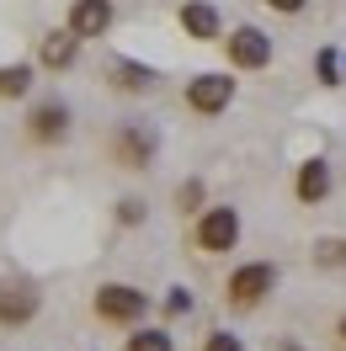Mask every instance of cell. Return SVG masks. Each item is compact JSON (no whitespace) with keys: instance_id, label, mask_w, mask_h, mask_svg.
Instances as JSON below:
<instances>
[{"instance_id":"6da1fadb","label":"cell","mask_w":346,"mask_h":351,"mask_svg":"<svg viewBox=\"0 0 346 351\" xmlns=\"http://www.w3.org/2000/svg\"><path fill=\"white\" fill-rule=\"evenodd\" d=\"M91 308H96L102 325H139L150 314V293H139L133 282H102L96 298H91Z\"/></svg>"},{"instance_id":"7a4b0ae2","label":"cell","mask_w":346,"mask_h":351,"mask_svg":"<svg viewBox=\"0 0 346 351\" xmlns=\"http://www.w3.org/2000/svg\"><path fill=\"white\" fill-rule=\"evenodd\" d=\"M192 245L203 250V256H229L240 245V213L229 208V202H218V208H203L192 223Z\"/></svg>"},{"instance_id":"3957f363","label":"cell","mask_w":346,"mask_h":351,"mask_svg":"<svg viewBox=\"0 0 346 351\" xmlns=\"http://www.w3.org/2000/svg\"><path fill=\"white\" fill-rule=\"evenodd\" d=\"M272 287H277V266L272 261H245V266L229 271L224 298H229V308H256V304H266Z\"/></svg>"},{"instance_id":"277c9868","label":"cell","mask_w":346,"mask_h":351,"mask_svg":"<svg viewBox=\"0 0 346 351\" xmlns=\"http://www.w3.org/2000/svg\"><path fill=\"white\" fill-rule=\"evenodd\" d=\"M112 165H123V171H150L154 165V149H160V138H154L144 123H123V128L112 133Z\"/></svg>"},{"instance_id":"5b68a950","label":"cell","mask_w":346,"mask_h":351,"mask_svg":"<svg viewBox=\"0 0 346 351\" xmlns=\"http://www.w3.org/2000/svg\"><path fill=\"white\" fill-rule=\"evenodd\" d=\"M235 101V80L224 75V69H208V75H192L187 80V107L197 117H218V112H229Z\"/></svg>"},{"instance_id":"8992f818","label":"cell","mask_w":346,"mask_h":351,"mask_svg":"<svg viewBox=\"0 0 346 351\" xmlns=\"http://www.w3.org/2000/svg\"><path fill=\"white\" fill-rule=\"evenodd\" d=\"M224 53H229V69H266L272 64V38L261 27H235L224 38Z\"/></svg>"},{"instance_id":"52a82bcc","label":"cell","mask_w":346,"mask_h":351,"mask_svg":"<svg viewBox=\"0 0 346 351\" xmlns=\"http://www.w3.org/2000/svg\"><path fill=\"white\" fill-rule=\"evenodd\" d=\"M38 304H43V298H38V287L27 282V277H5V282H0V325L5 330L27 325V319L38 314Z\"/></svg>"},{"instance_id":"ba28073f","label":"cell","mask_w":346,"mask_h":351,"mask_svg":"<svg viewBox=\"0 0 346 351\" xmlns=\"http://www.w3.org/2000/svg\"><path fill=\"white\" fill-rule=\"evenodd\" d=\"M69 133V107L65 101H38V107L27 112V138L32 144H59Z\"/></svg>"},{"instance_id":"9c48e42d","label":"cell","mask_w":346,"mask_h":351,"mask_svg":"<svg viewBox=\"0 0 346 351\" xmlns=\"http://www.w3.org/2000/svg\"><path fill=\"white\" fill-rule=\"evenodd\" d=\"M176 22H181V32H187L192 43H224V22H218V11L208 0H187V5L176 11Z\"/></svg>"},{"instance_id":"30bf717a","label":"cell","mask_w":346,"mask_h":351,"mask_svg":"<svg viewBox=\"0 0 346 351\" xmlns=\"http://www.w3.org/2000/svg\"><path fill=\"white\" fill-rule=\"evenodd\" d=\"M65 27L80 38V43H86V38H107L112 32V0H75Z\"/></svg>"},{"instance_id":"8fae6325","label":"cell","mask_w":346,"mask_h":351,"mask_svg":"<svg viewBox=\"0 0 346 351\" xmlns=\"http://www.w3.org/2000/svg\"><path fill=\"white\" fill-rule=\"evenodd\" d=\"M330 186H336V181H330V160H320V154H314V160H303L299 176H293V197H299L303 208L325 202V197H330Z\"/></svg>"},{"instance_id":"7c38bea8","label":"cell","mask_w":346,"mask_h":351,"mask_svg":"<svg viewBox=\"0 0 346 351\" xmlns=\"http://www.w3.org/2000/svg\"><path fill=\"white\" fill-rule=\"evenodd\" d=\"M75 53H80V38L75 32H48L43 38V48H38V59H43V69H69L75 64Z\"/></svg>"},{"instance_id":"4fadbf2b","label":"cell","mask_w":346,"mask_h":351,"mask_svg":"<svg viewBox=\"0 0 346 351\" xmlns=\"http://www.w3.org/2000/svg\"><path fill=\"white\" fill-rule=\"evenodd\" d=\"M112 86L128 90V96H139V90L154 86V69L150 64H133V59H117V64H112Z\"/></svg>"},{"instance_id":"5bb4252c","label":"cell","mask_w":346,"mask_h":351,"mask_svg":"<svg viewBox=\"0 0 346 351\" xmlns=\"http://www.w3.org/2000/svg\"><path fill=\"white\" fill-rule=\"evenodd\" d=\"M32 90V64H0V101H16Z\"/></svg>"},{"instance_id":"9a60e30c","label":"cell","mask_w":346,"mask_h":351,"mask_svg":"<svg viewBox=\"0 0 346 351\" xmlns=\"http://www.w3.org/2000/svg\"><path fill=\"white\" fill-rule=\"evenodd\" d=\"M314 266L320 271H346V240H314Z\"/></svg>"},{"instance_id":"2e32d148","label":"cell","mask_w":346,"mask_h":351,"mask_svg":"<svg viewBox=\"0 0 346 351\" xmlns=\"http://www.w3.org/2000/svg\"><path fill=\"white\" fill-rule=\"evenodd\" d=\"M123 351H176V341L165 335V330H133Z\"/></svg>"},{"instance_id":"e0dca14e","label":"cell","mask_w":346,"mask_h":351,"mask_svg":"<svg viewBox=\"0 0 346 351\" xmlns=\"http://www.w3.org/2000/svg\"><path fill=\"white\" fill-rule=\"evenodd\" d=\"M176 208L181 213H203V181H181L176 186Z\"/></svg>"},{"instance_id":"ac0fdd59","label":"cell","mask_w":346,"mask_h":351,"mask_svg":"<svg viewBox=\"0 0 346 351\" xmlns=\"http://www.w3.org/2000/svg\"><path fill=\"white\" fill-rule=\"evenodd\" d=\"M144 213H150V208H144L139 197H123V202H117V223H144Z\"/></svg>"},{"instance_id":"d6986e66","label":"cell","mask_w":346,"mask_h":351,"mask_svg":"<svg viewBox=\"0 0 346 351\" xmlns=\"http://www.w3.org/2000/svg\"><path fill=\"white\" fill-rule=\"evenodd\" d=\"M203 351H245V346H240V335H229V330H214L203 341Z\"/></svg>"},{"instance_id":"ffe728a7","label":"cell","mask_w":346,"mask_h":351,"mask_svg":"<svg viewBox=\"0 0 346 351\" xmlns=\"http://www.w3.org/2000/svg\"><path fill=\"white\" fill-rule=\"evenodd\" d=\"M266 5H272L277 16H299V11H303V5H309V0H266Z\"/></svg>"},{"instance_id":"44dd1931","label":"cell","mask_w":346,"mask_h":351,"mask_svg":"<svg viewBox=\"0 0 346 351\" xmlns=\"http://www.w3.org/2000/svg\"><path fill=\"white\" fill-rule=\"evenodd\" d=\"M320 80H325V86H336V53H320Z\"/></svg>"},{"instance_id":"7402d4cb","label":"cell","mask_w":346,"mask_h":351,"mask_svg":"<svg viewBox=\"0 0 346 351\" xmlns=\"http://www.w3.org/2000/svg\"><path fill=\"white\" fill-rule=\"evenodd\" d=\"M165 308H171V314H181V308H192V298H187V287H171V304H165Z\"/></svg>"},{"instance_id":"603a6c76","label":"cell","mask_w":346,"mask_h":351,"mask_svg":"<svg viewBox=\"0 0 346 351\" xmlns=\"http://www.w3.org/2000/svg\"><path fill=\"white\" fill-rule=\"evenodd\" d=\"M336 335H341V341H346V314H341V319H336Z\"/></svg>"}]
</instances>
